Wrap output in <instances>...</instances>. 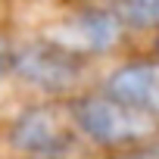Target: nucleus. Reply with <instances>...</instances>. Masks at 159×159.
Here are the masks:
<instances>
[{
  "label": "nucleus",
  "mask_w": 159,
  "mask_h": 159,
  "mask_svg": "<svg viewBox=\"0 0 159 159\" xmlns=\"http://www.w3.org/2000/svg\"><path fill=\"white\" fill-rule=\"evenodd\" d=\"M25 159H69V153H56V156H25Z\"/></svg>",
  "instance_id": "nucleus-9"
},
{
  "label": "nucleus",
  "mask_w": 159,
  "mask_h": 159,
  "mask_svg": "<svg viewBox=\"0 0 159 159\" xmlns=\"http://www.w3.org/2000/svg\"><path fill=\"white\" fill-rule=\"evenodd\" d=\"M116 13L125 28H134V31L159 28V0H119Z\"/></svg>",
  "instance_id": "nucleus-6"
},
{
  "label": "nucleus",
  "mask_w": 159,
  "mask_h": 159,
  "mask_svg": "<svg viewBox=\"0 0 159 159\" xmlns=\"http://www.w3.org/2000/svg\"><path fill=\"white\" fill-rule=\"evenodd\" d=\"M116 159H159V147H156V143H147V147L131 150V153H122V156H116Z\"/></svg>",
  "instance_id": "nucleus-8"
},
{
  "label": "nucleus",
  "mask_w": 159,
  "mask_h": 159,
  "mask_svg": "<svg viewBox=\"0 0 159 159\" xmlns=\"http://www.w3.org/2000/svg\"><path fill=\"white\" fill-rule=\"evenodd\" d=\"M13 53H16V47H13L3 34H0V81L13 72Z\"/></svg>",
  "instance_id": "nucleus-7"
},
{
  "label": "nucleus",
  "mask_w": 159,
  "mask_h": 159,
  "mask_svg": "<svg viewBox=\"0 0 159 159\" xmlns=\"http://www.w3.org/2000/svg\"><path fill=\"white\" fill-rule=\"evenodd\" d=\"M13 75L34 91L66 94L84 78V59L53 44L50 38L28 41L13 53Z\"/></svg>",
  "instance_id": "nucleus-3"
},
{
  "label": "nucleus",
  "mask_w": 159,
  "mask_h": 159,
  "mask_svg": "<svg viewBox=\"0 0 159 159\" xmlns=\"http://www.w3.org/2000/svg\"><path fill=\"white\" fill-rule=\"evenodd\" d=\"M7 140L22 156H56L72 153L78 143V125L72 106L62 103H31L13 116Z\"/></svg>",
  "instance_id": "nucleus-2"
},
{
  "label": "nucleus",
  "mask_w": 159,
  "mask_h": 159,
  "mask_svg": "<svg viewBox=\"0 0 159 159\" xmlns=\"http://www.w3.org/2000/svg\"><path fill=\"white\" fill-rule=\"evenodd\" d=\"M103 94L119 103L159 112V62H128L112 69L103 81Z\"/></svg>",
  "instance_id": "nucleus-5"
},
{
  "label": "nucleus",
  "mask_w": 159,
  "mask_h": 159,
  "mask_svg": "<svg viewBox=\"0 0 159 159\" xmlns=\"http://www.w3.org/2000/svg\"><path fill=\"white\" fill-rule=\"evenodd\" d=\"M122 19L116 13V7H84L72 16H66L62 22H56L53 28H47L44 38H50L53 44L72 50L75 56L91 59L100 53H109L119 41H122Z\"/></svg>",
  "instance_id": "nucleus-4"
},
{
  "label": "nucleus",
  "mask_w": 159,
  "mask_h": 159,
  "mask_svg": "<svg viewBox=\"0 0 159 159\" xmlns=\"http://www.w3.org/2000/svg\"><path fill=\"white\" fill-rule=\"evenodd\" d=\"M69 106H72L78 134H84L100 147H140L159 134V112L119 103L103 91L84 94L72 100Z\"/></svg>",
  "instance_id": "nucleus-1"
}]
</instances>
